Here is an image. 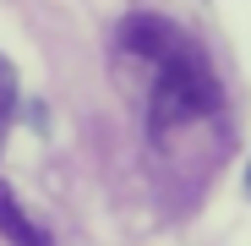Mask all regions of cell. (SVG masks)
I'll return each instance as SVG.
<instances>
[{"label":"cell","mask_w":251,"mask_h":246,"mask_svg":"<svg viewBox=\"0 0 251 246\" xmlns=\"http://www.w3.org/2000/svg\"><path fill=\"white\" fill-rule=\"evenodd\" d=\"M0 235H6L11 246H50V230H38L27 219V208L17 202V191L0 181Z\"/></svg>","instance_id":"obj_2"},{"label":"cell","mask_w":251,"mask_h":246,"mask_svg":"<svg viewBox=\"0 0 251 246\" xmlns=\"http://www.w3.org/2000/svg\"><path fill=\"white\" fill-rule=\"evenodd\" d=\"M11 115H17V66H11L6 55H0V148H6Z\"/></svg>","instance_id":"obj_3"},{"label":"cell","mask_w":251,"mask_h":246,"mask_svg":"<svg viewBox=\"0 0 251 246\" xmlns=\"http://www.w3.org/2000/svg\"><path fill=\"white\" fill-rule=\"evenodd\" d=\"M246 191H251V164H246Z\"/></svg>","instance_id":"obj_4"},{"label":"cell","mask_w":251,"mask_h":246,"mask_svg":"<svg viewBox=\"0 0 251 246\" xmlns=\"http://www.w3.org/2000/svg\"><path fill=\"white\" fill-rule=\"evenodd\" d=\"M120 50L137 55L153 71V93H148L153 132L186 126V120H207V115L224 104V88H219L213 60H207L202 44H197L186 27H175L170 17L131 11V17L120 22Z\"/></svg>","instance_id":"obj_1"}]
</instances>
